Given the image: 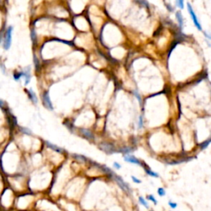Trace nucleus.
<instances>
[{
    "label": "nucleus",
    "mask_w": 211,
    "mask_h": 211,
    "mask_svg": "<svg viewBox=\"0 0 211 211\" xmlns=\"http://www.w3.org/2000/svg\"><path fill=\"white\" fill-rule=\"evenodd\" d=\"M113 165H114V167H115L116 169H117V170H119V169H120V168H121V166L118 163H116V162H115Z\"/></svg>",
    "instance_id": "obj_25"
},
{
    "label": "nucleus",
    "mask_w": 211,
    "mask_h": 211,
    "mask_svg": "<svg viewBox=\"0 0 211 211\" xmlns=\"http://www.w3.org/2000/svg\"><path fill=\"white\" fill-rule=\"evenodd\" d=\"M74 157L76 158L77 160H80L81 162H85L86 161V158L83 156H81V155H74Z\"/></svg>",
    "instance_id": "obj_22"
},
{
    "label": "nucleus",
    "mask_w": 211,
    "mask_h": 211,
    "mask_svg": "<svg viewBox=\"0 0 211 211\" xmlns=\"http://www.w3.org/2000/svg\"><path fill=\"white\" fill-rule=\"evenodd\" d=\"M133 151L131 148H129V147H126V148H124L121 149V153H130Z\"/></svg>",
    "instance_id": "obj_19"
},
{
    "label": "nucleus",
    "mask_w": 211,
    "mask_h": 211,
    "mask_svg": "<svg viewBox=\"0 0 211 211\" xmlns=\"http://www.w3.org/2000/svg\"><path fill=\"white\" fill-rule=\"evenodd\" d=\"M3 105H4V103H3V101L0 100V106H3Z\"/></svg>",
    "instance_id": "obj_29"
},
{
    "label": "nucleus",
    "mask_w": 211,
    "mask_h": 211,
    "mask_svg": "<svg viewBox=\"0 0 211 211\" xmlns=\"http://www.w3.org/2000/svg\"><path fill=\"white\" fill-rule=\"evenodd\" d=\"M0 211H3V210H1V209H0Z\"/></svg>",
    "instance_id": "obj_30"
},
{
    "label": "nucleus",
    "mask_w": 211,
    "mask_h": 211,
    "mask_svg": "<svg viewBox=\"0 0 211 211\" xmlns=\"http://www.w3.org/2000/svg\"><path fill=\"white\" fill-rule=\"evenodd\" d=\"M100 147L103 151H105L107 153H113L116 151L113 145H112L111 144H108V143H101L100 144Z\"/></svg>",
    "instance_id": "obj_4"
},
{
    "label": "nucleus",
    "mask_w": 211,
    "mask_h": 211,
    "mask_svg": "<svg viewBox=\"0 0 211 211\" xmlns=\"http://www.w3.org/2000/svg\"><path fill=\"white\" fill-rule=\"evenodd\" d=\"M134 96H136V97L138 98V101H139V103L141 104V97H140V95H139V94L138 93V92L134 91Z\"/></svg>",
    "instance_id": "obj_24"
},
{
    "label": "nucleus",
    "mask_w": 211,
    "mask_h": 211,
    "mask_svg": "<svg viewBox=\"0 0 211 211\" xmlns=\"http://www.w3.org/2000/svg\"><path fill=\"white\" fill-rule=\"evenodd\" d=\"M144 168L145 172H146L149 176H150L152 177H159L158 173H157V172H155V171H153V170H151L149 167H144Z\"/></svg>",
    "instance_id": "obj_9"
},
{
    "label": "nucleus",
    "mask_w": 211,
    "mask_h": 211,
    "mask_svg": "<svg viewBox=\"0 0 211 211\" xmlns=\"http://www.w3.org/2000/svg\"><path fill=\"white\" fill-rule=\"evenodd\" d=\"M168 205H169V207L172 209V210H175L177 207V203H175V202H173V201H168Z\"/></svg>",
    "instance_id": "obj_18"
},
{
    "label": "nucleus",
    "mask_w": 211,
    "mask_h": 211,
    "mask_svg": "<svg viewBox=\"0 0 211 211\" xmlns=\"http://www.w3.org/2000/svg\"><path fill=\"white\" fill-rule=\"evenodd\" d=\"M150 211H153V210H150Z\"/></svg>",
    "instance_id": "obj_32"
},
{
    "label": "nucleus",
    "mask_w": 211,
    "mask_h": 211,
    "mask_svg": "<svg viewBox=\"0 0 211 211\" xmlns=\"http://www.w3.org/2000/svg\"><path fill=\"white\" fill-rule=\"evenodd\" d=\"M125 161L127 163H133V164L136 165H140V166H143L142 163L138 160V158H136L135 157L132 156V155H125Z\"/></svg>",
    "instance_id": "obj_5"
},
{
    "label": "nucleus",
    "mask_w": 211,
    "mask_h": 211,
    "mask_svg": "<svg viewBox=\"0 0 211 211\" xmlns=\"http://www.w3.org/2000/svg\"><path fill=\"white\" fill-rule=\"evenodd\" d=\"M21 130L22 131L23 134H32V131L30 130H28V129H26V128H21Z\"/></svg>",
    "instance_id": "obj_20"
},
{
    "label": "nucleus",
    "mask_w": 211,
    "mask_h": 211,
    "mask_svg": "<svg viewBox=\"0 0 211 211\" xmlns=\"http://www.w3.org/2000/svg\"><path fill=\"white\" fill-rule=\"evenodd\" d=\"M138 203L141 204L142 206H144L145 209H149V204L148 200L143 196H139L138 197Z\"/></svg>",
    "instance_id": "obj_11"
},
{
    "label": "nucleus",
    "mask_w": 211,
    "mask_h": 211,
    "mask_svg": "<svg viewBox=\"0 0 211 211\" xmlns=\"http://www.w3.org/2000/svg\"><path fill=\"white\" fill-rule=\"evenodd\" d=\"M158 195L159 196H161V197H163V196H166V191H165L164 188H163V187H159L158 189Z\"/></svg>",
    "instance_id": "obj_16"
},
{
    "label": "nucleus",
    "mask_w": 211,
    "mask_h": 211,
    "mask_svg": "<svg viewBox=\"0 0 211 211\" xmlns=\"http://www.w3.org/2000/svg\"><path fill=\"white\" fill-rule=\"evenodd\" d=\"M176 4L177 6H178L181 9H183L184 8V2L182 0H178L176 2Z\"/></svg>",
    "instance_id": "obj_17"
},
{
    "label": "nucleus",
    "mask_w": 211,
    "mask_h": 211,
    "mask_svg": "<svg viewBox=\"0 0 211 211\" xmlns=\"http://www.w3.org/2000/svg\"><path fill=\"white\" fill-rule=\"evenodd\" d=\"M187 9H188L189 13H190V16H191V19L193 20V22H194L195 26H196V28H197L199 31H202L201 25H200V22H199V20H198V17H196V13L194 12V10H193V8H192V7H191L190 3H187Z\"/></svg>",
    "instance_id": "obj_2"
},
{
    "label": "nucleus",
    "mask_w": 211,
    "mask_h": 211,
    "mask_svg": "<svg viewBox=\"0 0 211 211\" xmlns=\"http://www.w3.org/2000/svg\"><path fill=\"white\" fill-rule=\"evenodd\" d=\"M176 18L177 20L178 24L181 28L183 27V25H184V19H183V16L181 12H177L176 13Z\"/></svg>",
    "instance_id": "obj_8"
},
{
    "label": "nucleus",
    "mask_w": 211,
    "mask_h": 211,
    "mask_svg": "<svg viewBox=\"0 0 211 211\" xmlns=\"http://www.w3.org/2000/svg\"><path fill=\"white\" fill-rule=\"evenodd\" d=\"M80 131H81V134H82L85 138H88V139H92V138H94V136H93L92 132L90 131V130H87V129H81Z\"/></svg>",
    "instance_id": "obj_7"
},
{
    "label": "nucleus",
    "mask_w": 211,
    "mask_h": 211,
    "mask_svg": "<svg viewBox=\"0 0 211 211\" xmlns=\"http://www.w3.org/2000/svg\"><path fill=\"white\" fill-rule=\"evenodd\" d=\"M22 75L25 76V78H26V82H25V83H26V84H28L29 82H30V79H31L30 69H29V68H26V70H25L24 72H22Z\"/></svg>",
    "instance_id": "obj_12"
},
{
    "label": "nucleus",
    "mask_w": 211,
    "mask_h": 211,
    "mask_svg": "<svg viewBox=\"0 0 211 211\" xmlns=\"http://www.w3.org/2000/svg\"><path fill=\"white\" fill-rule=\"evenodd\" d=\"M22 73L15 74V75H14V79H15V80H19L20 77H22Z\"/></svg>",
    "instance_id": "obj_27"
},
{
    "label": "nucleus",
    "mask_w": 211,
    "mask_h": 211,
    "mask_svg": "<svg viewBox=\"0 0 211 211\" xmlns=\"http://www.w3.org/2000/svg\"><path fill=\"white\" fill-rule=\"evenodd\" d=\"M143 127V119H142V116L139 117V122H138V128H142Z\"/></svg>",
    "instance_id": "obj_26"
},
{
    "label": "nucleus",
    "mask_w": 211,
    "mask_h": 211,
    "mask_svg": "<svg viewBox=\"0 0 211 211\" xmlns=\"http://www.w3.org/2000/svg\"><path fill=\"white\" fill-rule=\"evenodd\" d=\"M28 94H29V97H30V98L32 99V101L34 103H37V97H36L35 92H33L32 89H30L28 91Z\"/></svg>",
    "instance_id": "obj_14"
},
{
    "label": "nucleus",
    "mask_w": 211,
    "mask_h": 211,
    "mask_svg": "<svg viewBox=\"0 0 211 211\" xmlns=\"http://www.w3.org/2000/svg\"><path fill=\"white\" fill-rule=\"evenodd\" d=\"M42 97H43V102L46 106V107L50 110H53V106H52V103L50 100V97H49V94L48 92H46L43 95H42Z\"/></svg>",
    "instance_id": "obj_6"
},
{
    "label": "nucleus",
    "mask_w": 211,
    "mask_h": 211,
    "mask_svg": "<svg viewBox=\"0 0 211 211\" xmlns=\"http://www.w3.org/2000/svg\"><path fill=\"white\" fill-rule=\"evenodd\" d=\"M12 34H13V27L9 26L6 32L5 40L3 41V48L5 50H8L11 46L12 43Z\"/></svg>",
    "instance_id": "obj_3"
},
{
    "label": "nucleus",
    "mask_w": 211,
    "mask_h": 211,
    "mask_svg": "<svg viewBox=\"0 0 211 211\" xmlns=\"http://www.w3.org/2000/svg\"><path fill=\"white\" fill-rule=\"evenodd\" d=\"M211 143V137L210 138H209V139H207V140H205L204 142H203L202 144H200V149L201 150H204V149H205L209 145H210V144Z\"/></svg>",
    "instance_id": "obj_13"
},
{
    "label": "nucleus",
    "mask_w": 211,
    "mask_h": 211,
    "mask_svg": "<svg viewBox=\"0 0 211 211\" xmlns=\"http://www.w3.org/2000/svg\"><path fill=\"white\" fill-rule=\"evenodd\" d=\"M46 144H47V146H48L49 148H50V149H53L54 151L57 152V153H62V152L64 151L61 148H59V147L56 146V145L53 144L52 143H50V142H49V141H46Z\"/></svg>",
    "instance_id": "obj_10"
},
{
    "label": "nucleus",
    "mask_w": 211,
    "mask_h": 211,
    "mask_svg": "<svg viewBox=\"0 0 211 211\" xmlns=\"http://www.w3.org/2000/svg\"><path fill=\"white\" fill-rule=\"evenodd\" d=\"M204 36L206 37V38H208V39H210L211 40V35H210V34H208V33L205 32H204Z\"/></svg>",
    "instance_id": "obj_28"
},
{
    "label": "nucleus",
    "mask_w": 211,
    "mask_h": 211,
    "mask_svg": "<svg viewBox=\"0 0 211 211\" xmlns=\"http://www.w3.org/2000/svg\"><path fill=\"white\" fill-rule=\"evenodd\" d=\"M131 179H132V181H133L134 183H136V184H140V183H141V181H140L138 178L135 177L134 176H132Z\"/></svg>",
    "instance_id": "obj_21"
},
{
    "label": "nucleus",
    "mask_w": 211,
    "mask_h": 211,
    "mask_svg": "<svg viewBox=\"0 0 211 211\" xmlns=\"http://www.w3.org/2000/svg\"><path fill=\"white\" fill-rule=\"evenodd\" d=\"M113 178L115 179V181H116V183L118 184L119 186H120L123 191H125V192L128 193V194L131 193V189H130V185L127 184V183H126L125 181L120 177H119V176H117L116 174H115V176H114V177Z\"/></svg>",
    "instance_id": "obj_1"
},
{
    "label": "nucleus",
    "mask_w": 211,
    "mask_h": 211,
    "mask_svg": "<svg viewBox=\"0 0 211 211\" xmlns=\"http://www.w3.org/2000/svg\"><path fill=\"white\" fill-rule=\"evenodd\" d=\"M12 211H17V210H12Z\"/></svg>",
    "instance_id": "obj_31"
},
{
    "label": "nucleus",
    "mask_w": 211,
    "mask_h": 211,
    "mask_svg": "<svg viewBox=\"0 0 211 211\" xmlns=\"http://www.w3.org/2000/svg\"><path fill=\"white\" fill-rule=\"evenodd\" d=\"M147 200L151 201L152 203H153L154 205H157V204H158V200H157L156 198L154 197L153 195H149V196H147Z\"/></svg>",
    "instance_id": "obj_15"
},
{
    "label": "nucleus",
    "mask_w": 211,
    "mask_h": 211,
    "mask_svg": "<svg viewBox=\"0 0 211 211\" xmlns=\"http://www.w3.org/2000/svg\"><path fill=\"white\" fill-rule=\"evenodd\" d=\"M165 5L167 6L166 7L168 9V11H169V12H173V11H174V8H173V7H171L172 6H171V4H170V3H165Z\"/></svg>",
    "instance_id": "obj_23"
}]
</instances>
